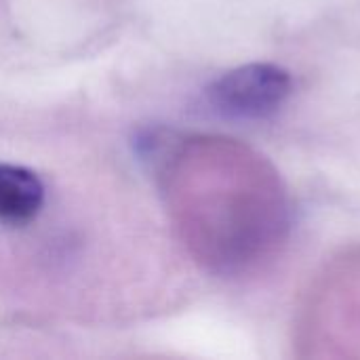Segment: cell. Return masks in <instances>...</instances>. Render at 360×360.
Returning <instances> with one entry per match:
<instances>
[{"instance_id": "cell-1", "label": "cell", "mask_w": 360, "mask_h": 360, "mask_svg": "<svg viewBox=\"0 0 360 360\" xmlns=\"http://www.w3.org/2000/svg\"><path fill=\"white\" fill-rule=\"evenodd\" d=\"M291 74L274 63H249L217 78L207 89L209 105L232 120H259L274 114L291 95Z\"/></svg>"}, {"instance_id": "cell-2", "label": "cell", "mask_w": 360, "mask_h": 360, "mask_svg": "<svg viewBox=\"0 0 360 360\" xmlns=\"http://www.w3.org/2000/svg\"><path fill=\"white\" fill-rule=\"evenodd\" d=\"M44 200L40 179L21 167L0 165V219L21 224L32 219Z\"/></svg>"}]
</instances>
